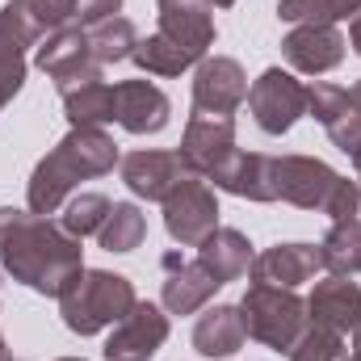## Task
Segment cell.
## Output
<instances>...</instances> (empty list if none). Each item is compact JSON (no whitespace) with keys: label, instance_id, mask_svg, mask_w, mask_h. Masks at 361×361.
<instances>
[{"label":"cell","instance_id":"cell-25","mask_svg":"<svg viewBox=\"0 0 361 361\" xmlns=\"http://www.w3.org/2000/svg\"><path fill=\"white\" fill-rule=\"evenodd\" d=\"M143 235H147V214L135 202H114L109 219L97 231V240H101L105 252H135L143 244Z\"/></svg>","mask_w":361,"mask_h":361},{"label":"cell","instance_id":"cell-7","mask_svg":"<svg viewBox=\"0 0 361 361\" xmlns=\"http://www.w3.org/2000/svg\"><path fill=\"white\" fill-rule=\"evenodd\" d=\"M248 109L265 135H286L307 114V85L281 68H265L248 89Z\"/></svg>","mask_w":361,"mask_h":361},{"label":"cell","instance_id":"cell-20","mask_svg":"<svg viewBox=\"0 0 361 361\" xmlns=\"http://www.w3.org/2000/svg\"><path fill=\"white\" fill-rule=\"evenodd\" d=\"M214 189L223 193H235V197H248V202H277L273 197V156H261V152H231L214 173Z\"/></svg>","mask_w":361,"mask_h":361},{"label":"cell","instance_id":"cell-19","mask_svg":"<svg viewBox=\"0 0 361 361\" xmlns=\"http://www.w3.org/2000/svg\"><path fill=\"white\" fill-rule=\"evenodd\" d=\"M156 13H160V34L206 59V51L214 47V17H210L214 8L206 0H156Z\"/></svg>","mask_w":361,"mask_h":361},{"label":"cell","instance_id":"cell-1","mask_svg":"<svg viewBox=\"0 0 361 361\" xmlns=\"http://www.w3.org/2000/svg\"><path fill=\"white\" fill-rule=\"evenodd\" d=\"M0 265L34 294L59 298L63 286L85 269V248L76 235L63 231V223H51L34 210L0 206Z\"/></svg>","mask_w":361,"mask_h":361},{"label":"cell","instance_id":"cell-24","mask_svg":"<svg viewBox=\"0 0 361 361\" xmlns=\"http://www.w3.org/2000/svg\"><path fill=\"white\" fill-rule=\"evenodd\" d=\"M143 72H152V76H180V72H189V68H197L202 59L193 55V51H185L180 42H173L169 34H147V38H139V47H135V55H130Z\"/></svg>","mask_w":361,"mask_h":361},{"label":"cell","instance_id":"cell-28","mask_svg":"<svg viewBox=\"0 0 361 361\" xmlns=\"http://www.w3.org/2000/svg\"><path fill=\"white\" fill-rule=\"evenodd\" d=\"M324 257L332 273H361V219H341L324 235Z\"/></svg>","mask_w":361,"mask_h":361},{"label":"cell","instance_id":"cell-15","mask_svg":"<svg viewBox=\"0 0 361 361\" xmlns=\"http://www.w3.org/2000/svg\"><path fill=\"white\" fill-rule=\"evenodd\" d=\"M114 105H118V126L130 135H160L173 118L169 92L156 89L152 80H118Z\"/></svg>","mask_w":361,"mask_h":361},{"label":"cell","instance_id":"cell-34","mask_svg":"<svg viewBox=\"0 0 361 361\" xmlns=\"http://www.w3.org/2000/svg\"><path fill=\"white\" fill-rule=\"evenodd\" d=\"M349 101H353V109H357V114H361V80H357V85H353V89H349Z\"/></svg>","mask_w":361,"mask_h":361},{"label":"cell","instance_id":"cell-6","mask_svg":"<svg viewBox=\"0 0 361 361\" xmlns=\"http://www.w3.org/2000/svg\"><path fill=\"white\" fill-rule=\"evenodd\" d=\"M160 206H164V231L180 248H197L219 227V197H214L210 180L202 177H185Z\"/></svg>","mask_w":361,"mask_h":361},{"label":"cell","instance_id":"cell-8","mask_svg":"<svg viewBox=\"0 0 361 361\" xmlns=\"http://www.w3.org/2000/svg\"><path fill=\"white\" fill-rule=\"evenodd\" d=\"M235 152V118L231 114H202L193 109L189 122H185V135H180V160L193 177L210 180V173Z\"/></svg>","mask_w":361,"mask_h":361},{"label":"cell","instance_id":"cell-11","mask_svg":"<svg viewBox=\"0 0 361 361\" xmlns=\"http://www.w3.org/2000/svg\"><path fill=\"white\" fill-rule=\"evenodd\" d=\"M244 101H248V76L231 55H206L193 68V109L235 114Z\"/></svg>","mask_w":361,"mask_h":361},{"label":"cell","instance_id":"cell-9","mask_svg":"<svg viewBox=\"0 0 361 361\" xmlns=\"http://www.w3.org/2000/svg\"><path fill=\"white\" fill-rule=\"evenodd\" d=\"M169 341V315L156 302H135L109 332L105 361H152Z\"/></svg>","mask_w":361,"mask_h":361},{"label":"cell","instance_id":"cell-13","mask_svg":"<svg viewBox=\"0 0 361 361\" xmlns=\"http://www.w3.org/2000/svg\"><path fill=\"white\" fill-rule=\"evenodd\" d=\"M281 55L294 72L324 76L345 63V34L336 25H294L281 38Z\"/></svg>","mask_w":361,"mask_h":361},{"label":"cell","instance_id":"cell-23","mask_svg":"<svg viewBox=\"0 0 361 361\" xmlns=\"http://www.w3.org/2000/svg\"><path fill=\"white\" fill-rule=\"evenodd\" d=\"M63 114L72 126H105V122H118V105H114V85H105L101 76L92 80H76V85H63Z\"/></svg>","mask_w":361,"mask_h":361},{"label":"cell","instance_id":"cell-33","mask_svg":"<svg viewBox=\"0 0 361 361\" xmlns=\"http://www.w3.org/2000/svg\"><path fill=\"white\" fill-rule=\"evenodd\" d=\"M349 42H353V51L361 55V13L353 17V25H349Z\"/></svg>","mask_w":361,"mask_h":361},{"label":"cell","instance_id":"cell-3","mask_svg":"<svg viewBox=\"0 0 361 361\" xmlns=\"http://www.w3.org/2000/svg\"><path fill=\"white\" fill-rule=\"evenodd\" d=\"M273 197L298 210H319L332 223L357 219L361 210L357 180L341 177L315 156H273Z\"/></svg>","mask_w":361,"mask_h":361},{"label":"cell","instance_id":"cell-35","mask_svg":"<svg viewBox=\"0 0 361 361\" xmlns=\"http://www.w3.org/2000/svg\"><path fill=\"white\" fill-rule=\"evenodd\" d=\"M349 160H353V173H357V193H361V147L349 156Z\"/></svg>","mask_w":361,"mask_h":361},{"label":"cell","instance_id":"cell-37","mask_svg":"<svg viewBox=\"0 0 361 361\" xmlns=\"http://www.w3.org/2000/svg\"><path fill=\"white\" fill-rule=\"evenodd\" d=\"M206 4H210V8H231L235 0H206Z\"/></svg>","mask_w":361,"mask_h":361},{"label":"cell","instance_id":"cell-39","mask_svg":"<svg viewBox=\"0 0 361 361\" xmlns=\"http://www.w3.org/2000/svg\"><path fill=\"white\" fill-rule=\"evenodd\" d=\"M55 361H85V357H55Z\"/></svg>","mask_w":361,"mask_h":361},{"label":"cell","instance_id":"cell-10","mask_svg":"<svg viewBox=\"0 0 361 361\" xmlns=\"http://www.w3.org/2000/svg\"><path fill=\"white\" fill-rule=\"evenodd\" d=\"M34 63H38L59 89H63V85H76V80L101 76V63L92 59L89 30H85V25H63V30H55L51 38H42L38 51H34Z\"/></svg>","mask_w":361,"mask_h":361},{"label":"cell","instance_id":"cell-17","mask_svg":"<svg viewBox=\"0 0 361 361\" xmlns=\"http://www.w3.org/2000/svg\"><path fill=\"white\" fill-rule=\"evenodd\" d=\"M160 265H164V290H160V298H164L169 315H193V311H202L214 298L219 281H214V273L206 269L202 261H185L180 252H164Z\"/></svg>","mask_w":361,"mask_h":361},{"label":"cell","instance_id":"cell-14","mask_svg":"<svg viewBox=\"0 0 361 361\" xmlns=\"http://www.w3.org/2000/svg\"><path fill=\"white\" fill-rule=\"evenodd\" d=\"M185 177H193V173L185 169V160H180L177 152H156V147H147V152L122 156V180H126V189H130L135 197L164 202Z\"/></svg>","mask_w":361,"mask_h":361},{"label":"cell","instance_id":"cell-5","mask_svg":"<svg viewBox=\"0 0 361 361\" xmlns=\"http://www.w3.org/2000/svg\"><path fill=\"white\" fill-rule=\"evenodd\" d=\"M240 315H244V332L273 353H290L294 341L302 336V328L311 324L307 298H298L294 290H281V286H261V281H252L244 290Z\"/></svg>","mask_w":361,"mask_h":361},{"label":"cell","instance_id":"cell-32","mask_svg":"<svg viewBox=\"0 0 361 361\" xmlns=\"http://www.w3.org/2000/svg\"><path fill=\"white\" fill-rule=\"evenodd\" d=\"M122 13V0H76V21L80 25H97L105 17H118Z\"/></svg>","mask_w":361,"mask_h":361},{"label":"cell","instance_id":"cell-22","mask_svg":"<svg viewBox=\"0 0 361 361\" xmlns=\"http://www.w3.org/2000/svg\"><path fill=\"white\" fill-rule=\"evenodd\" d=\"M244 341H248V332H244L240 307L219 302V307L202 311L197 324H193V349H197L202 357H231V353L244 349Z\"/></svg>","mask_w":361,"mask_h":361},{"label":"cell","instance_id":"cell-30","mask_svg":"<svg viewBox=\"0 0 361 361\" xmlns=\"http://www.w3.org/2000/svg\"><path fill=\"white\" fill-rule=\"evenodd\" d=\"M345 357H349L345 336L332 332V328H319V324H307L302 336L290 349V361H345Z\"/></svg>","mask_w":361,"mask_h":361},{"label":"cell","instance_id":"cell-12","mask_svg":"<svg viewBox=\"0 0 361 361\" xmlns=\"http://www.w3.org/2000/svg\"><path fill=\"white\" fill-rule=\"evenodd\" d=\"M328 269L324 244H277L265 248L261 257H252L248 277L261 286H281V290H298L302 281H311L315 273Z\"/></svg>","mask_w":361,"mask_h":361},{"label":"cell","instance_id":"cell-4","mask_svg":"<svg viewBox=\"0 0 361 361\" xmlns=\"http://www.w3.org/2000/svg\"><path fill=\"white\" fill-rule=\"evenodd\" d=\"M135 281L109 269H80L59 294V315L68 332L76 336H97L114 328L130 307H135Z\"/></svg>","mask_w":361,"mask_h":361},{"label":"cell","instance_id":"cell-31","mask_svg":"<svg viewBox=\"0 0 361 361\" xmlns=\"http://www.w3.org/2000/svg\"><path fill=\"white\" fill-rule=\"evenodd\" d=\"M21 85H25V47L8 30H0V109L21 92Z\"/></svg>","mask_w":361,"mask_h":361},{"label":"cell","instance_id":"cell-21","mask_svg":"<svg viewBox=\"0 0 361 361\" xmlns=\"http://www.w3.org/2000/svg\"><path fill=\"white\" fill-rule=\"evenodd\" d=\"M252 257H257V252H252L248 235H244V231H235V227H214V231L197 244V261L214 273V281H219V286L240 281L244 273L252 269Z\"/></svg>","mask_w":361,"mask_h":361},{"label":"cell","instance_id":"cell-36","mask_svg":"<svg viewBox=\"0 0 361 361\" xmlns=\"http://www.w3.org/2000/svg\"><path fill=\"white\" fill-rule=\"evenodd\" d=\"M353 357H361V324L353 328Z\"/></svg>","mask_w":361,"mask_h":361},{"label":"cell","instance_id":"cell-29","mask_svg":"<svg viewBox=\"0 0 361 361\" xmlns=\"http://www.w3.org/2000/svg\"><path fill=\"white\" fill-rule=\"evenodd\" d=\"M109 210H114V202H109L105 193H76V197H68L59 223H63L68 235L85 240V235H97V231H101V223L109 219Z\"/></svg>","mask_w":361,"mask_h":361},{"label":"cell","instance_id":"cell-16","mask_svg":"<svg viewBox=\"0 0 361 361\" xmlns=\"http://www.w3.org/2000/svg\"><path fill=\"white\" fill-rule=\"evenodd\" d=\"M76 0H8L0 8V30H8L21 47H38L55 30L72 25Z\"/></svg>","mask_w":361,"mask_h":361},{"label":"cell","instance_id":"cell-27","mask_svg":"<svg viewBox=\"0 0 361 361\" xmlns=\"http://www.w3.org/2000/svg\"><path fill=\"white\" fill-rule=\"evenodd\" d=\"M357 13L361 0H277V17L290 25H336Z\"/></svg>","mask_w":361,"mask_h":361},{"label":"cell","instance_id":"cell-38","mask_svg":"<svg viewBox=\"0 0 361 361\" xmlns=\"http://www.w3.org/2000/svg\"><path fill=\"white\" fill-rule=\"evenodd\" d=\"M8 357V345H4V332H0V361Z\"/></svg>","mask_w":361,"mask_h":361},{"label":"cell","instance_id":"cell-2","mask_svg":"<svg viewBox=\"0 0 361 361\" xmlns=\"http://www.w3.org/2000/svg\"><path fill=\"white\" fill-rule=\"evenodd\" d=\"M114 164H122V160H118V143L105 135V126H72L38 160L34 177L25 185V206L34 214H55L80 180L105 177V173H114Z\"/></svg>","mask_w":361,"mask_h":361},{"label":"cell","instance_id":"cell-18","mask_svg":"<svg viewBox=\"0 0 361 361\" xmlns=\"http://www.w3.org/2000/svg\"><path fill=\"white\" fill-rule=\"evenodd\" d=\"M307 319L332 332H353L361 324V286L349 281V273H332L324 281H315V290L307 294Z\"/></svg>","mask_w":361,"mask_h":361},{"label":"cell","instance_id":"cell-40","mask_svg":"<svg viewBox=\"0 0 361 361\" xmlns=\"http://www.w3.org/2000/svg\"><path fill=\"white\" fill-rule=\"evenodd\" d=\"M345 361H361V357H345Z\"/></svg>","mask_w":361,"mask_h":361},{"label":"cell","instance_id":"cell-41","mask_svg":"<svg viewBox=\"0 0 361 361\" xmlns=\"http://www.w3.org/2000/svg\"><path fill=\"white\" fill-rule=\"evenodd\" d=\"M4 361H8V357H4Z\"/></svg>","mask_w":361,"mask_h":361},{"label":"cell","instance_id":"cell-26","mask_svg":"<svg viewBox=\"0 0 361 361\" xmlns=\"http://www.w3.org/2000/svg\"><path fill=\"white\" fill-rule=\"evenodd\" d=\"M89 47H92V59H97L101 68H105V63H122V59L135 55L139 30H135V21H126V17H105V21L89 25Z\"/></svg>","mask_w":361,"mask_h":361}]
</instances>
